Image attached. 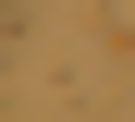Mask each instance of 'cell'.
<instances>
[{
    "mask_svg": "<svg viewBox=\"0 0 135 122\" xmlns=\"http://www.w3.org/2000/svg\"><path fill=\"white\" fill-rule=\"evenodd\" d=\"M0 12H12V0H0Z\"/></svg>",
    "mask_w": 135,
    "mask_h": 122,
    "instance_id": "1",
    "label": "cell"
}]
</instances>
